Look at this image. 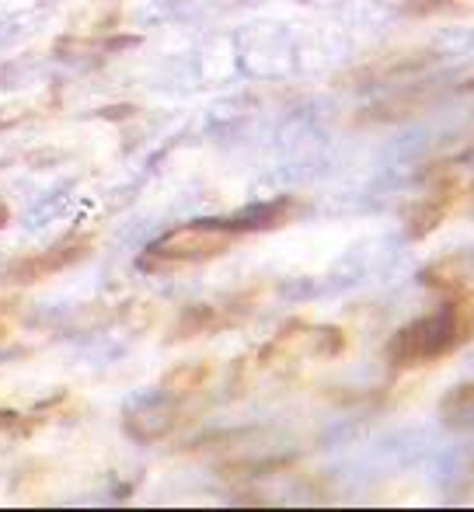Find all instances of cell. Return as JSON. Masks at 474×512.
<instances>
[{
	"instance_id": "obj_1",
	"label": "cell",
	"mask_w": 474,
	"mask_h": 512,
	"mask_svg": "<svg viewBox=\"0 0 474 512\" xmlns=\"http://www.w3.org/2000/svg\"><path fill=\"white\" fill-rule=\"evenodd\" d=\"M461 338H464L461 314L457 310H440V314H429L422 321L408 324L391 342V359L394 363H426V359L450 352Z\"/></svg>"
},
{
	"instance_id": "obj_2",
	"label": "cell",
	"mask_w": 474,
	"mask_h": 512,
	"mask_svg": "<svg viewBox=\"0 0 474 512\" xmlns=\"http://www.w3.org/2000/svg\"><path fill=\"white\" fill-rule=\"evenodd\" d=\"M443 418L457 429H471L474 425V384H464L443 401Z\"/></svg>"
}]
</instances>
